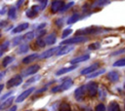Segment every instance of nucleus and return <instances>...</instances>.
I'll list each match as a JSON object with an SVG mask.
<instances>
[{
	"label": "nucleus",
	"mask_w": 125,
	"mask_h": 111,
	"mask_svg": "<svg viewBox=\"0 0 125 111\" xmlns=\"http://www.w3.org/2000/svg\"><path fill=\"white\" fill-rule=\"evenodd\" d=\"M73 84V81L72 79H66L65 81H63L61 85H58L56 87H54L52 89V92H62V91H65L67 89H69Z\"/></svg>",
	"instance_id": "nucleus-1"
},
{
	"label": "nucleus",
	"mask_w": 125,
	"mask_h": 111,
	"mask_svg": "<svg viewBox=\"0 0 125 111\" xmlns=\"http://www.w3.org/2000/svg\"><path fill=\"white\" fill-rule=\"evenodd\" d=\"M86 92L89 96H95L98 92V84L96 82H89L86 85Z\"/></svg>",
	"instance_id": "nucleus-2"
},
{
	"label": "nucleus",
	"mask_w": 125,
	"mask_h": 111,
	"mask_svg": "<svg viewBox=\"0 0 125 111\" xmlns=\"http://www.w3.org/2000/svg\"><path fill=\"white\" fill-rule=\"evenodd\" d=\"M21 82H22V78H21V75H16V76L12 77L10 80H8L6 86H7V88H13V87L19 86Z\"/></svg>",
	"instance_id": "nucleus-3"
},
{
	"label": "nucleus",
	"mask_w": 125,
	"mask_h": 111,
	"mask_svg": "<svg viewBox=\"0 0 125 111\" xmlns=\"http://www.w3.org/2000/svg\"><path fill=\"white\" fill-rule=\"evenodd\" d=\"M86 93V86H81L74 91V97L76 100H82Z\"/></svg>",
	"instance_id": "nucleus-4"
},
{
	"label": "nucleus",
	"mask_w": 125,
	"mask_h": 111,
	"mask_svg": "<svg viewBox=\"0 0 125 111\" xmlns=\"http://www.w3.org/2000/svg\"><path fill=\"white\" fill-rule=\"evenodd\" d=\"M87 38L85 37H81V36H78V37H73V38H70L68 40H65V41H62L61 44L62 45H70V44H76V43H82L84 41H86Z\"/></svg>",
	"instance_id": "nucleus-5"
},
{
	"label": "nucleus",
	"mask_w": 125,
	"mask_h": 111,
	"mask_svg": "<svg viewBox=\"0 0 125 111\" xmlns=\"http://www.w3.org/2000/svg\"><path fill=\"white\" fill-rule=\"evenodd\" d=\"M39 65L37 64H34V65H31L29 67H27L24 71H22V76L25 77V76H29V75H32V74H35L38 70H39Z\"/></svg>",
	"instance_id": "nucleus-6"
},
{
	"label": "nucleus",
	"mask_w": 125,
	"mask_h": 111,
	"mask_svg": "<svg viewBox=\"0 0 125 111\" xmlns=\"http://www.w3.org/2000/svg\"><path fill=\"white\" fill-rule=\"evenodd\" d=\"M59 50H60V48H51V49H49V50L43 52V53L39 56V57H40V58H48V57L52 56L53 55L57 54V53L59 52Z\"/></svg>",
	"instance_id": "nucleus-7"
},
{
	"label": "nucleus",
	"mask_w": 125,
	"mask_h": 111,
	"mask_svg": "<svg viewBox=\"0 0 125 111\" xmlns=\"http://www.w3.org/2000/svg\"><path fill=\"white\" fill-rule=\"evenodd\" d=\"M98 67H99V63H94V64H92V65H90V66L85 67L84 69H82L81 72H80V74L81 75H89V74L93 73L94 71H96L98 69Z\"/></svg>",
	"instance_id": "nucleus-8"
},
{
	"label": "nucleus",
	"mask_w": 125,
	"mask_h": 111,
	"mask_svg": "<svg viewBox=\"0 0 125 111\" xmlns=\"http://www.w3.org/2000/svg\"><path fill=\"white\" fill-rule=\"evenodd\" d=\"M33 91H34V88H32V87H31V88H29V89H27V90H25L23 92H21V94H20V95L17 97L16 102H18V103H19V102L23 101V100H24L26 97H28V95H29V94H30V93H31Z\"/></svg>",
	"instance_id": "nucleus-9"
},
{
	"label": "nucleus",
	"mask_w": 125,
	"mask_h": 111,
	"mask_svg": "<svg viewBox=\"0 0 125 111\" xmlns=\"http://www.w3.org/2000/svg\"><path fill=\"white\" fill-rule=\"evenodd\" d=\"M76 67H77V65H76V64H74V65H72V66H68V67L61 68V69H59V70L56 72V75H57V76H60V75L65 74V73H67V72H70V71L74 70Z\"/></svg>",
	"instance_id": "nucleus-10"
},
{
	"label": "nucleus",
	"mask_w": 125,
	"mask_h": 111,
	"mask_svg": "<svg viewBox=\"0 0 125 111\" xmlns=\"http://www.w3.org/2000/svg\"><path fill=\"white\" fill-rule=\"evenodd\" d=\"M73 50V47H71L70 45H67V46H65V47H62V49L60 48V50H59V52L56 54V56H63V55H66V54H68L69 52H71Z\"/></svg>",
	"instance_id": "nucleus-11"
},
{
	"label": "nucleus",
	"mask_w": 125,
	"mask_h": 111,
	"mask_svg": "<svg viewBox=\"0 0 125 111\" xmlns=\"http://www.w3.org/2000/svg\"><path fill=\"white\" fill-rule=\"evenodd\" d=\"M99 30H100V28H97V27H89V28L78 30L77 33H79V34H92V33H96Z\"/></svg>",
	"instance_id": "nucleus-12"
},
{
	"label": "nucleus",
	"mask_w": 125,
	"mask_h": 111,
	"mask_svg": "<svg viewBox=\"0 0 125 111\" xmlns=\"http://www.w3.org/2000/svg\"><path fill=\"white\" fill-rule=\"evenodd\" d=\"M90 58V56L89 55H84V56H77L73 59L70 60V63L71 64H75V63H79V62H82V61H85L87 59Z\"/></svg>",
	"instance_id": "nucleus-13"
},
{
	"label": "nucleus",
	"mask_w": 125,
	"mask_h": 111,
	"mask_svg": "<svg viewBox=\"0 0 125 111\" xmlns=\"http://www.w3.org/2000/svg\"><path fill=\"white\" fill-rule=\"evenodd\" d=\"M107 78H108L111 82H116V81H118V79H119V74H118V72H116V71H109V72L107 73Z\"/></svg>",
	"instance_id": "nucleus-14"
},
{
	"label": "nucleus",
	"mask_w": 125,
	"mask_h": 111,
	"mask_svg": "<svg viewBox=\"0 0 125 111\" xmlns=\"http://www.w3.org/2000/svg\"><path fill=\"white\" fill-rule=\"evenodd\" d=\"M38 56H38L37 54H32V55H30V56H25V57L22 59V62H23V63H25V64L30 63V62H32L33 60H35V59H36Z\"/></svg>",
	"instance_id": "nucleus-15"
},
{
	"label": "nucleus",
	"mask_w": 125,
	"mask_h": 111,
	"mask_svg": "<svg viewBox=\"0 0 125 111\" xmlns=\"http://www.w3.org/2000/svg\"><path fill=\"white\" fill-rule=\"evenodd\" d=\"M108 111H120L118 103L115 101H111L108 105Z\"/></svg>",
	"instance_id": "nucleus-16"
},
{
	"label": "nucleus",
	"mask_w": 125,
	"mask_h": 111,
	"mask_svg": "<svg viewBox=\"0 0 125 111\" xmlns=\"http://www.w3.org/2000/svg\"><path fill=\"white\" fill-rule=\"evenodd\" d=\"M13 100H14V97L13 96H11V97H9L8 99H6L2 104H1V106H0V109L1 110H4L6 107H8V106H10L11 105V103L13 102Z\"/></svg>",
	"instance_id": "nucleus-17"
},
{
	"label": "nucleus",
	"mask_w": 125,
	"mask_h": 111,
	"mask_svg": "<svg viewBox=\"0 0 125 111\" xmlns=\"http://www.w3.org/2000/svg\"><path fill=\"white\" fill-rule=\"evenodd\" d=\"M13 60H14V57H13V56H5V57L3 58V60H2V66H3V67H6V66H7L8 64H10Z\"/></svg>",
	"instance_id": "nucleus-18"
},
{
	"label": "nucleus",
	"mask_w": 125,
	"mask_h": 111,
	"mask_svg": "<svg viewBox=\"0 0 125 111\" xmlns=\"http://www.w3.org/2000/svg\"><path fill=\"white\" fill-rule=\"evenodd\" d=\"M104 72H105V69H104V68L99 69V70H96V71H94L93 73L89 74L87 77H88V78H95V77H97V76H99V75H101V74H103V73H104Z\"/></svg>",
	"instance_id": "nucleus-19"
},
{
	"label": "nucleus",
	"mask_w": 125,
	"mask_h": 111,
	"mask_svg": "<svg viewBox=\"0 0 125 111\" xmlns=\"http://www.w3.org/2000/svg\"><path fill=\"white\" fill-rule=\"evenodd\" d=\"M59 111H71L70 105H69L68 103H66V102H62V103L60 105Z\"/></svg>",
	"instance_id": "nucleus-20"
},
{
	"label": "nucleus",
	"mask_w": 125,
	"mask_h": 111,
	"mask_svg": "<svg viewBox=\"0 0 125 111\" xmlns=\"http://www.w3.org/2000/svg\"><path fill=\"white\" fill-rule=\"evenodd\" d=\"M55 42H56V36H55L54 34H51V35H49V36L46 38V43L49 44V45H52V44H54Z\"/></svg>",
	"instance_id": "nucleus-21"
},
{
	"label": "nucleus",
	"mask_w": 125,
	"mask_h": 111,
	"mask_svg": "<svg viewBox=\"0 0 125 111\" xmlns=\"http://www.w3.org/2000/svg\"><path fill=\"white\" fill-rule=\"evenodd\" d=\"M113 66H117V67H121V66H125V57L123 58H120L118 60H116L114 63H113Z\"/></svg>",
	"instance_id": "nucleus-22"
},
{
	"label": "nucleus",
	"mask_w": 125,
	"mask_h": 111,
	"mask_svg": "<svg viewBox=\"0 0 125 111\" xmlns=\"http://www.w3.org/2000/svg\"><path fill=\"white\" fill-rule=\"evenodd\" d=\"M27 51H28V45L23 44V45H21V46L19 48L18 53H19V54H24V53H26Z\"/></svg>",
	"instance_id": "nucleus-23"
},
{
	"label": "nucleus",
	"mask_w": 125,
	"mask_h": 111,
	"mask_svg": "<svg viewBox=\"0 0 125 111\" xmlns=\"http://www.w3.org/2000/svg\"><path fill=\"white\" fill-rule=\"evenodd\" d=\"M62 5V2H61V1H54V3H53V11L59 10Z\"/></svg>",
	"instance_id": "nucleus-24"
},
{
	"label": "nucleus",
	"mask_w": 125,
	"mask_h": 111,
	"mask_svg": "<svg viewBox=\"0 0 125 111\" xmlns=\"http://www.w3.org/2000/svg\"><path fill=\"white\" fill-rule=\"evenodd\" d=\"M27 27V23H24V24H21L20 26H18L17 28H15L14 29V33H16V32H20V31H22L23 29H25Z\"/></svg>",
	"instance_id": "nucleus-25"
},
{
	"label": "nucleus",
	"mask_w": 125,
	"mask_h": 111,
	"mask_svg": "<svg viewBox=\"0 0 125 111\" xmlns=\"http://www.w3.org/2000/svg\"><path fill=\"white\" fill-rule=\"evenodd\" d=\"M8 47H9V42L8 41H6L5 43H3L2 45H1V52H0V55L2 56L3 54H4V52L8 49Z\"/></svg>",
	"instance_id": "nucleus-26"
},
{
	"label": "nucleus",
	"mask_w": 125,
	"mask_h": 111,
	"mask_svg": "<svg viewBox=\"0 0 125 111\" xmlns=\"http://www.w3.org/2000/svg\"><path fill=\"white\" fill-rule=\"evenodd\" d=\"M99 48H100V43H94V44L89 45V47H88L89 50H97Z\"/></svg>",
	"instance_id": "nucleus-27"
},
{
	"label": "nucleus",
	"mask_w": 125,
	"mask_h": 111,
	"mask_svg": "<svg viewBox=\"0 0 125 111\" xmlns=\"http://www.w3.org/2000/svg\"><path fill=\"white\" fill-rule=\"evenodd\" d=\"M105 110V107L103 103H100L96 106V111H104Z\"/></svg>",
	"instance_id": "nucleus-28"
},
{
	"label": "nucleus",
	"mask_w": 125,
	"mask_h": 111,
	"mask_svg": "<svg viewBox=\"0 0 125 111\" xmlns=\"http://www.w3.org/2000/svg\"><path fill=\"white\" fill-rule=\"evenodd\" d=\"M36 44H37V46H39V47H44V46H45V44H46V42H43V40L38 39V40H37V42H36Z\"/></svg>",
	"instance_id": "nucleus-29"
},
{
	"label": "nucleus",
	"mask_w": 125,
	"mask_h": 111,
	"mask_svg": "<svg viewBox=\"0 0 125 111\" xmlns=\"http://www.w3.org/2000/svg\"><path fill=\"white\" fill-rule=\"evenodd\" d=\"M40 78V76H35V77H33V78H31V79H29L27 82H26V84H29V83H32V82H35V81H37L38 79Z\"/></svg>",
	"instance_id": "nucleus-30"
},
{
	"label": "nucleus",
	"mask_w": 125,
	"mask_h": 111,
	"mask_svg": "<svg viewBox=\"0 0 125 111\" xmlns=\"http://www.w3.org/2000/svg\"><path fill=\"white\" fill-rule=\"evenodd\" d=\"M69 33H71V30H70V29H66V30H64L63 33H62V38H65Z\"/></svg>",
	"instance_id": "nucleus-31"
},
{
	"label": "nucleus",
	"mask_w": 125,
	"mask_h": 111,
	"mask_svg": "<svg viewBox=\"0 0 125 111\" xmlns=\"http://www.w3.org/2000/svg\"><path fill=\"white\" fill-rule=\"evenodd\" d=\"M17 110V106H13V107H11L8 111H16Z\"/></svg>",
	"instance_id": "nucleus-32"
},
{
	"label": "nucleus",
	"mask_w": 125,
	"mask_h": 111,
	"mask_svg": "<svg viewBox=\"0 0 125 111\" xmlns=\"http://www.w3.org/2000/svg\"><path fill=\"white\" fill-rule=\"evenodd\" d=\"M2 90H3V85L0 86V91H2Z\"/></svg>",
	"instance_id": "nucleus-33"
},
{
	"label": "nucleus",
	"mask_w": 125,
	"mask_h": 111,
	"mask_svg": "<svg viewBox=\"0 0 125 111\" xmlns=\"http://www.w3.org/2000/svg\"><path fill=\"white\" fill-rule=\"evenodd\" d=\"M124 89H125V83H124Z\"/></svg>",
	"instance_id": "nucleus-34"
},
{
	"label": "nucleus",
	"mask_w": 125,
	"mask_h": 111,
	"mask_svg": "<svg viewBox=\"0 0 125 111\" xmlns=\"http://www.w3.org/2000/svg\"><path fill=\"white\" fill-rule=\"evenodd\" d=\"M27 111H28V110H27Z\"/></svg>",
	"instance_id": "nucleus-35"
}]
</instances>
